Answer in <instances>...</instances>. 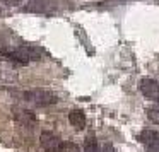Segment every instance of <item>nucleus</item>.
<instances>
[{"instance_id": "obj_2", "label": "nucleus", "mask_w": 159, "mask_h": 152, "mask_svg": "<svg viewBox=\"0 0 159 152\" xmlns=\"http://www.w3.org/2000/svg\"><path fill=\"white\" fill-rule=\"evenodd\" d=\"M24 99L28 103H31L33 106H39V108H46L52 106V104L57 103V96L55 92L46 89H31L24 92Z\"/></svg>"}, {"instance_id": "obj_3", "label": "nucleus", "mask_w": 159, "mask_h": 152, "mask_svg": "<svg viewBox=\"0 0 159 152\" xmlns=\"http://www.w3.org/2000/svg\"><path fill=\"white\" fill-rule=\"evenodd\" d=\"M39 145L46 152H62V149H65V144L62 142V138L53 132H43L39 135Z\"/></svg>"}, {"instance_id": "obj_9", "label": "nucleus", "mask_w": 159, "mask_h": 152, "mask_svg": "<svg viewBox=\"0 0 159 152\" xmlns=\"http://www.w3.org/2000/svg\"><path fill=\"white\" fill-rule=\"evenodd\" d=\"M69 121L72 123L74 128L77 130H82L86 128V123H87V118H86V113L82 110H72L69 113Z\"/></svg>"}, {"instance_id": "obj_12", "label": "nucleus", "mask_w": 159, "mask_h": 152, "mask_svg": "<svg viewBox=\"0 0 159 152\" xmlns=\"http://www.w3.org/2000/svg\"><path fill=\"white\" fill-rule=\"evenodd\" d=\"M101 152H116V150H115V147H113V145H111V144H108V142H106V144L103 145V150H101Z\"/></svg>"}, {"instance_id": "obj_11", "label": "nucleus", "mask_w": 159, "mask_h": 152, "mask_svg": "<svg viewBox=\"0 0 159 152\" xmlns=\"http://www.w3.org/2000/svg\"><path fill=\"white\" fill-rule=\"evenodd\" d=\"M2 4H5V5H9V7H16V5H19L22 2V0H0Z\"/></svg>"}, {"instance_id": "obj_7", "label": "nucleus", "mask_w": 159, "mask_h": 152, "mask_svg": "<svg viewBox=\"0 0 159 152\" xmlns=\"http://www.w3.org/2000/svg\"><path fill=\"white\" fill-rule=\"evenodd\" d=\"M12 116H14V120L17 121L19 125H24V127H34L36 125V116L33 111L26 110V108H12Z\"/></svg>"}, {"instance_id": "obj_13", "label": "nucleus", "mask_w": 159, "mask_h": 152, "mask_svg": "<svg viewBox=\"0 0 159 152\" xmlns=\"http://www.w3.org/2000/svg\"><path fill=\"white\" fill-rule=\"evenodd\" d=\"M157 103H159V101H157ZM157 111H159V108H157Z\"/></svg>"}, {"instance_id": "obj_8", "label": "nucleus", "mask_w": 159, "mask_h": 152, "mask_svg": "<svg viewBox=\"0 0 159 152\" xmlns=\"http://www.w3.org/2000/svg\"><path fill=\"white\" fill-rule=\"evenodd\" d=\"M139 140H140L151 152H159V133H156L154 130H144V132H140Z\"/></svg>"}, {"instance_id": "obj_10", "label": "nucleus", "mask_w": 159, "mask_h": 152, "mask_svg": "<svg viewBox=\"0 0 159 152\" xmlns=\"http://www.w3.org/2000/svg\"><path fill=\"white\" fill-rule=\"evenodd\" d=\"M84 152H98V142L94 135H89L84 144Z\"/></svg>"}, {"instance_id": "obj_1", "label": "nucleus", "mask_w": 159, "mask_h": 152, "mask_svg": "<svg viewBox=\"0 0 159 152\" xmlns=\"http://www.w3.org/2000/svg\"><path fill=\"white\" fill-rule=\"evenodd\" d=\"M0 53L5 56L7 60H11L16 65H28L33 60H39L41 58V50L38 46H31V45H21L16 48H2Z\"/></svg>"}, {"instance_id": "obj_5", "label": "nucleus", "mask_w": 159, "mask_h": 152, "mask_svg": "<svg viewBox=\"0 0 159 152\" xmlns=\"http://www.w3.org/2000/svg\"><path fill=\"white\" fill-rule=\"evenodd\" d=\"M11 60H0V82L14 84L17 82V69Z\"/></svg>"}, {"instance_id": "obj_6", "label": "nucleus", "mask_w": 159, "mask_h": 152, "mask_svg": "<svg viewBox=\"0 0 159 152\" xmlns=\"http://www.w3.org/2000/svg\"><path fill=\"white\" fill-rule=\"evenodd\" d=\"M139 89H140L142 96L147 97L149 101H156V103L159 101V82H156L154 79H149V77L142 79Z\"/></svg>"}, {"instance_id": "obj_4", "label": "nucleus", "mask_w": 159, "mask_h": 152, "mask_svg": "<svg viewBox=\"0 0 159 152\" xmlns=\"http://www.w3.org/2000/svg\"><path fill=\"white\" fill-rule=\"evenodd\" d=\"M57 9H58L57 0H29V4L26 5L28 12L45 14V16H52L53 12H57Z\"/></svg>"}]
</instances>
